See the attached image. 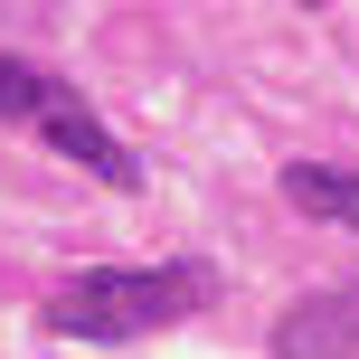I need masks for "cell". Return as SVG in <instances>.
Returning <instances> with one entry per match:
<instances>
[{
	"mask_svg": "<svg viewBox=\"0 0 359 359\" xmlns=\"http://www.w3.org/2000/svg\"><path fill=\"white\" fill-rule=\"evenodd\" d=\"M208 293H217L208 265H95L48 293V331L57 341H142V331L189 322Z\"/></svg>",
	"mask_w": 359,
	"mask_h": 359,
	"instance_id": "obj_1",
	"label": "cell"
},
{
	"mask_svg": "<svg viewBox=\"0 0 359 359\" xmlns=\"http://www.w3.org/2000/svg\"><path fill=\"white\" fill-rule=\"evenodd\" d=\"M0 123H38L76 170L104 180V189H142V161H133V151L86 114V95L57 86V76H38V67H19V57H0Z\"/></svg>",
	"mask_w": 359,
	"mask_h": 359,
	"instance_id": "obj_2",
	"label": "cell"
},
{
	"mask_svg": "<svg viewBox=\"0 0 359 359\" xmlns=\"http://www.w3.org/2000/svg\"><path fill=\"white\" fill-rule=\"evenodd\" d=\"M274 359H359V284L303 293L274 322Z\"/></svg>",
	"mask_w": 359,
	"mask_h": 359,
	"instance_id": "obj_3",
	"label": "cell"
},
{
	"mask_svg": "<svg viewBox=\"0 0 359 359\" xmlns=\"http://www.w3.org/2000/svg\"><path fill=\"white\" fill-rule=\"evenodd\" d=\"M284 198L303 217H331V227L359 236V170H341V161H284Z\"/></svg>",
	"mask_w": 359,
	"mask_h": 359,
	"instance_id": "obj_4",
	"label": "cell"
}]
</instances>
